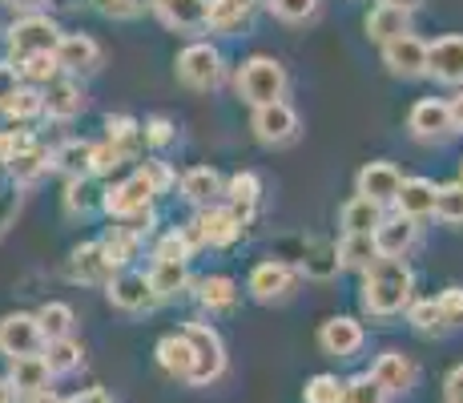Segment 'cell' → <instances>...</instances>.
I'll return each instance as SVG.
<instances>
[{"label": "cell", "instance_id": "74e56055", "mask_svg": "<svg viewBox=\"0 0 463 403\" xmlns=\"http://www.w3.org/2000/svg\"><path fill=\"white\" fill-rule=\"evenodd\" d=\"M101 194L105 190H97L93 186V178H69V186H65V214H81V218H89L93 210H101Z\"/></svg>", "mask_w": 463, "mask_h": 403}, {"label": "cell", "instance_id": "91938a15", "mask_svg": "<svg viewBox=\"0 0 463 403\" xmlns=\"http://www.w3.org/2000/svg\"><path fill=\"white\" fill-rule=\"evenodd\" d=\"M16 85H21V77H16V69L8 65V61H0V101H5V97L13 93Z\"/></svg>", "mask_w": 463, "mask_h": 403}, {"label": "cell", "instance_id": "4fadbf2b", "mask_svg": "<svg viewBox=\"0 0 463 403\" xmlns=\"http://www.w3.org/2000/svg\"><path fill=\"white\" fill-rule=\"evenodd\" d=\"M427 77L439 81V85L463 89V37L459 33L435 37L427 44Z\"/></svg>", "mask_w": 463, "mask_h": 403}, {"label": "cell", "instance_id": "f5cc1de1", "mask_svg": "<svg viewBox=\"0 0 463 403\" xmlns=\"http://www.w3.org/2000/svg\"><path fill=\"white\" fill-rule=\"evenodd\" d=\"M443 315V327H463V286H448V291L435 299Z\"/></svg>", "mask_w": 463, "mask_h": 403}, {"label": "cell", "instance_id": "7dc6e473", "mask_svg": "<svg viewBox=\"0 0 463 403\" xmlns=\"http://www.w3.org/2000/svg\"><path fill=\"white\" fill-rule=\"evenodd\" d=\"M338 403H387V391L371 375H354V379L343 383V399Z\"/></svg>", "mask_w": 463, "mask_h": 403}, {"label": "cell", "instance_id": "7a4b0ae2", "mask_svg": "<svg viewBox=\"0 0 463 403\" xmlns=\"http://www.w3.org/2000/svg\"><path fill=\"white\" fill-rule=\"evenodd\" d=\"M234 89L250 110H258V105H270V101H287L290 77H287V69H282V61L258 53V57L242 61V69H238V77H234Z\"/></svg>", "mask_w": 463, "mask_h": 403}, {"label": "cell", "instance_id": "b9f144b4", "mask_svg": "<svg viewBox=\"0 0 463 403\" xmlns=\"http://www.w3.org/2000/svg\"><path fill=\"white\" fill-rule=\"evenodd\" d=\"M307 279H335L338 274V258H335V246L331 242H310L307 246V263L298 266Z\"/></svg>", "mask_w": 463, "mask_h": 403}, {"label": "cell", "instance_id": "9f6ffc18", "mask_svg": "<svg viewBox=\"0 0 463 403\" xmlns=\"http://www.w3.org/2000/svg\"><path fill=\"white\" fill-rule=\"evenodd\" d=\"M33 141V133L29 130H8V133H0V161H8L16 154V149H24Z\"/></svg>", "mask_w": 463, "mask_h": 403}, {"label": "cell", "instance_id": "277c9868", "mask_svg": "<svg viewBox=\"0 0 463 403\" xmlns=\"http://www.w3.org/2000/svg\"><path fill=\"white\" fill-rule=\"evenodd\" d=\"M182 335L190 339L194 347V375H190V388H210L226 375V343L222 335L210 327V322H185Z\"/></svg>", "mask_w": 463, "mask_h": 403}, {"label": "cell", "instance_id": "6da1fadb", "mask_svg": "<svg viewBox=\"0 0 463 403\" xmlns=\"http://www.w3.org/2000/svg\"><path fill=\"white\" fill-rule=\"evenodd\" d=\"M415 291V274L403 258H375V263L363 271V311L371 319H391V315H403L407 302H411Z\"/></svg>", "mask_w": 463, "mask_h": 403}, {"label": "cell", "instance_id": "db71d44e", "mask_svg": "<svg viewBox=\"0 0 463 403\" xmlns=\"http://www.w3.org/2000/svg\"><path fill=\"white\" fill-rule=\"evenodd\" d=\"M97 5H101V13H105V16H118V21H133V16H141V13H154L157 0H97Z\"/></svg>", "mask_w": 463, "mask_h": 403}, {"label": "cell", "instance_id": "ab89813d", "mask_svg": "<svg viewBox=\"0 0 463 403\" xmlns=\"http://www.w3.org/2000/svg\"><path fill=\"white\" fill-rule=\"evenodd\" d=\"M37 322H41L44 343L49 339H65V335H73V307L69 302H44L37 311Z\"/></svg>", "mask_w": 463, "mask_h": 403}, {"label": "cell", "instance_id": "680465c9", "mask_svg": "<svg viewBox=\"0 0 463 403\" xmlns=\"http://www.w3.org/2000/svg\"><path fill=\"white\" fill-rule=\"evenodd\" d=\"M65 403H113V396L105 388H85V391H77V396H69Z\"/></svg>", "mask_w": 463, "mask_h": 403}, {"label": "cell", "instance_id": "60d3db41", "mask_svg": "<svg viewBox=\"0 0 463 403\" xmlns=\"http://www.w3.org/2000/svg\"><path fill=\"white\" fill-rule=\"evenodd\" d=\"M431 218L448 222V226H463V182L435 186V214Z\"/></svg>", "mask_w": 463, "mask_h": 403}, {"label": "cell", "instance_id": "6f0895ef", "mask_svg": "<svg viewBox=\"0 0 463 403\" xmlns=\"http://www.w3.org/2000/svg\"><path fill=\"white\" fill-rule=\"evenodd\" d=\"M443 396H448V403H463V363L448 371V379H443Z\"/></svg>", "mask_w": 463, "mask_h": 403}, {"label": "cell", "instance_id": "d6986e66", "mask_svg": "<svg viewBox=\"0 0 463 403\" xmlns=\"http://www.w3.org/2000/svg\"><path fill=\"white\" fill-rule=\"evenodd\" d=\"M85 110V89L73 77H52L41 89V113L52 121H73Z\"/></svg>", "mask_w": 463, "mask_h": 403}, {"label": "cell", "instance_id": "3957f363", "mask_svg": "<svg viewBox=\"0 0 463 403\" xmlns=\"http://www.w3.org/2000/svg\"><path fill=\"white\" fill-rule=\"evenodd\" d=\"M174 73L185 89H194V93H213V89L226 85V57H222L210 41H194L177 53Z\"/></svg>", "mask_w": 463, "mask_h": 403}, {"label": "cell", "instance_id": "ee69618b", "mask_svg": "<svg viewBox=\"0 0 463 403\" xmlns=\"http://www.w3.org/2000/svg\"><path fill=\"white\" fill-rule=\"evenodd\" d=\"M262 5H266V13L282 24H307V21H315V13H318V0H262Z\"/></svg>", "mask_w": 463, "mask_h": 403}, {"label": "cell", "instance_id": "f6af8a7d", "mask_svg": "<svg viewBox=\"0 0 463 403\" xmlns=\"http://www.w3.org/2000/svg\"><path fill=\"white\" fill-rule=\"evenodd\" d=\"M407 322H411L420 335L443 331V315H439V307H435V299H411L407 302Z\"/></svg>", "mask_w": 463, "mask_h": 403}, {"label": "cell", "instance_id": "f35d334b", "mask_svg": "<svg viewBox=\"0 0 463 403\" xmlns=\"http://www.w3.org/2000/svg\"><path fill=\"white\" fill-rule=\"evenodd\" d=\"M0 113L8 121H33L41 118V89L37 85H16L13 93L0 101Z\"/></svg>", "mask_w": 463, "mask_h": 403}, {"label": "cell", "instance_id": "c3c4849f", "mask_svg": "<svg viewBox=\"0 0 463 403\" xmlns=\"http://www.w3.org/2000/svg\"><path fill=\"white\" fill-rule=\"evenodd\" d=\"M133 154L126 146H118V141H105V146H93V178H105L113 174V169H121Z\"/></svg>", "mask_w": 463, "mask_h": 403}, {"label": "cell", "instance_id": "e7e4bbea", "mask_svg": "<svg viewBox=\"0 0 463 403\" xmlns=\"http://www.w3.org/2000/svg\"><path fill=\"white\" fill-rule=\"evenodd\" d=\"M21 396H16V388L8 383V375H0V403H16Z\"/></svg>", "mask_w": 463, "mask_h": 403}, {"label": "cell", "instance_id": "f546056e", "mask_svg": "<svg viewBox=\"0 0 463 403\" xmlns=\"http://www.w3.org/2000/svg\"><path fill=\"white\" fill-rule=\"evenodd\" d=\"M363 29H367V37L375 41V44H387V41L403 37V33H411V13H403V8L375 5L367 13V21H363Z\"/></svg>", "mask_w": 463, "mask_h": 403}, {"label": "cell", "instance_id": "484cf974", "mask_svg": "<svg viewBox=\"0 0 463 403\" xmlns=\"http://www.w3.org/2000/svg\"><path fill=\"white\" fill-rule=\"evenodd\" d=\"M222 198H226V206L238 214V218L250 222L254 210H258V202H262V178H258L254 169H242V174H234V178L226 182Z\"/></svg>", "mask_w": 463, "mask_h": 403}, {"label": "cell", "instance_id": "ba28073f", "mask_svg": "<svg viewBox=\"0 0 463 403\" xmlns=\"http://www.w3.org/2000/svg\"><path fill=\"white\" fill-rule=\"evenodd\" d=\"M154 198H157V194L149 190L146 178L133 174V178H126V182H118V186H109V190L101 194V210L109 214L113 222H129V218H137V214L154 210Z\"/></svg>", "mask_w": 463, "mask_h": 403}, {"label": "cell", "instance_id": "8d00e7d4", "mask_svg": "<svg viewBox=\"0 0 463 403\" xmlns=\"http://www.w3.org/2000/svg\"><path fill=\"white\" fill-rule=\"evenodd\" d=\"M141 230H133V226H126V222H121V226H113L109 235H105V254H109V263H113V271H121V266H129L133 258H137V250H141Z\"/></svg>", "mask_w": 463, "mask_h": 403}, {"label": "cell", "instance_id": "f1b7e54d", "mask_svg": "<svg viewBox=\"0 0 463 403\" xmlns=\"http://www.w3.org/2000/svg\"><path fill=\"white\" fill-rule=\"evenodd\" d=\"M149 291H154L157 302L165 299H177V294L190 286V266L185 263H169V258H154V266H149Z\"/></svg>", "mask_w": 463, "mask_h": 403}, {"label": "cell", "instance_id": "ac0fdd59", "mask_svg": "<svg viewBox=\"0 0 463 403\" xmlns=\"http://www.w3.org/2000/svg\"><path fill=\"white\" fill-rule=\"evenodd\" d=\"M363 322L351 319V315H331L318 327V347H323L326 355H335V360H351V355L363 351Z\"/></svg>", "mask_w": 463, "mask_h": 403}, {"label": "cell", "instance_id": "4dcf8cb0", "mask_svg": "<svg viewBox=\"0 0 463 403\" xmlns=\"http://www.w3.org/2000/svg\"><path fill=\"white\" fill-rule=\"evenodd\" d=\"M238 299H242V291H238V283L226 279V274H206V279L198 283V302L210 315H230V311L238 307Z\"/></svg>", "mask_w": 463, "mask_h": 403}, {"label": "cell", "instance_id": "5bb4252c", "mask_svg": "<svg viewBox=\"0 0 463 403\" xmlns=\"http://www.w3.org/2000/svg\"><path fill=\"white\" fill-rule=\"evenodd\" d=\"M52 61L65 77H77V73H93L101 65V44L85 33H61L57 49H52Z\"/></svg>", "mask_w": 463, "mask_h": 403}, {"label": "cell", "instance_id": "03108f58", "mask_svg": "<svg viewBox=\"0 0 463 403\" xmlns=\"http://www.w3.org/2000/svg\"><path fill=\"white\" fill-rule=\"evenodd\" d=\"M379 5H387V8H403V13H415V8H420L423 0H379Z\"/></svg>", "mask_w": 463, "mask_h": 403}, {"label": "cell", "instance_id": "8992f818", "mask_svg": "<svg viewBox=\"0 0 463 403\" xmlns=\"http://www.w3.org/2000/svg\"><path fill=\"white\" fill-rule=\"evenodd\" d=\"M250 130H254V138L262 141V146L282 149V146H290V141H298L302 121H298V113H295V105L290 101H270V105H258L254 110Z\"/></svg>", "mask_w": 463, "mask_h": 403}, {"label": "cell", "instance_id": "30bf717a", "mask_svg": "<svg viewBox=\"0 0 463 403\" xmlns=\"http://www.w3.org/2000/svg\"><path fill=\"white\" fill-rule=\"evenodd\" d=\"M41 351H44V335H41L37 315L16 311V315L0 319V355L21 360V355H41Z\"/></svg>", "mask_w": 463, "mask_h": 403}, {"label": "cell", "instance_id": "f907efd6", "mask_svg": "<svg viewBox=\"0 0 463 403\" xmlns=\"http://www.w3.org/2000/svg\"><path fill=\"white\" fill-rule=\"evenodd\" d=\"M141 178L149 182V190L154 194H169L177 186V174L169 169V161H157V158H149V161H141V169H137Z\"/></svg>", "mask_w": 463, "mask_h": 403}, {"label": "cell", "instance_id": "11a10c76", "mask_svg": "<svg viewBox=\"0 0 463 403\" xmlns=\"http://www.w3.org/2000/svg\"><path fill=\"white\" fill-rule=\"evenodd\" d=\"M154 258H169V263H190L194 250H190V242L182 238V230H169V235H165L162 242H157Z\"/></svg>", "mask_w": 463, "mask_h": 403}, {"label": "cell", "instance_id": "6125c7cd", "mask_svg": "<svg viewBox=\"0 0 463 403\" xmlns=\"http://www.w3.org/2000/svg\"><path fill=\"white\" fill-rule=\"evenodd\" d=\"M24 403H65V399H61L52 388H44V391H33V396H24Z\"/></svg>", "mask_w": 463, "mask_h": 403}, {"label": "cell", "instance_id": "1f68e13d", "mask_svg": "<svg viewBox=\"0 0 463 403\" xmlns=\"http://www.w3.org/2000/svg\"><path fill=\"white\" fill-rule=\"evenodd\" d=\"M5 166H8V174H13V182H16V186H29V182H37V178L44 174V169H52V166H49V149H44L37 138H33L24 149H16V154L8 158Z\"/></svg>", "mask_w": 463, "mask_h": 403}, {"label": "cell", "instance_id": "cb8c5ba5", "mask_svg": "<svg viewBox=\"0 0 463 403\" xmlns=\"http://www.w3.org/2000/svg\"><path fill=\"white\" fill-rule=\"evenodd\" d=\"M177 186H182V198H185V202L198 206V210H206V206L222 202L226 178H222L213 166H194V169H185V174L177 178Z\"/></svg>", "mask_w": 463, "mask_h": 403}, {"label": "cell", "instance_id": "4316f807", "mask_svg": "<svg viewBox=\"0 0 463 403\" xmlns=\"http://www.w3.org/2000/svg\"><path fill=\"white\" fill-rule=\"evenodd\" d=\"M157 367L169 375V379H177V383H190V375H194V347H190V339L177 331V335H165L162 343H157Z\"/></svg>", "mask_w": 463, "mask_h": 403}, {"label": "cell", "instance_id": "ffe728a7", "mask_svg": "<svg viewBox=\"0 0 463 403\" xmlns=\"http://www.w3.org/2000/svg\"><path fill=\"white\" fill-rule=\"evenodd\" d=\"M198 230H202V242L206 246H234L238 238H242V230H246V222L238 218L230 206H222V202H213V206H206V210H198Z\"/></svg>", "mask_w": 463, "mask_h": 403}, {"label": "cell", "instance_id": "94428289", "mask_svg": "<svg viewBox=\"0 0 463 403\" xmlns=\"http://www.w3.org/2000/svg\"><path fill=\"white\" fill-rule=\"evenodd\" d=\"M448 110H451V121H456V133H463V89L448 101Z\"/></svg>", "mask_w": 463, "mask_h": 403}, {"label": "cell", "instance_id": "7402d4cb", "mask_svg": "<svg viewBox=\"0 0 463 403\" xmlns=\"http://www.w3.org/2000/svg\"><path fill=\"white\" fill-rule=\"evenodd\" d=\"M69 279L85 283V286H105L113 279V263L101 242H81V246L69 254Z\"/></svg>", "mask_w": 463, "mask_h": 403}, {"label": "cell", "instance_id": "83f0119b", "mask_svg": "<svg viewBox=\"0 0 463 403\" xmlns=\"http://www.w3.org/2000/svg\"><path fill=\"white\" fill-rule=\"evenodd\" d=\"M8 383L16 388V396H33V391L49 388L52 371L44 363V355H21V360H8Z\"/></svg>", "mask_w": 463, "mask_h": 403}, {"label": "cell", "instance_id": "bcb514c9", "mask_svg": "<svg viewBox=\"0 0 463 403\" xmlns=\"http://www.w3.org/2000/svg\"><path fill=\"white\" fill-rule=\"evenodd\" d=\"M105 133H109V141H118V146H126L129 154H137V141H141V121H133L129 113H118V118H105Z\"/></svg>", "mask_w": 463, "mask_h": 403}, {"label": "cell", "instance_id": "52a82bcc", "mask_svg": "<svg viewBox=\"0 0 463 403\" xmlns=\"http://www.w3.org/2000/svg\"><path fill=\"white\" fill-rule=\"evenodd\" d=\"M61 41V29L52 16H41V13H24L21 21L8 29V53L13 61H24L33 53H52Z\"/></svg>", "mask_w": 463, "mask_h": 403}, {"label": "cell", "instance_id": "d6a6232c", "mask_svg": "<svg viewBox=\"0 0 463 403\" xmlns=\"http://www.w3.org/2000/svg\"><path fill=\"white\" fill-rule=\"evenodd\" d=\"M335 258H338V271H367V266L379 258L375 238L371 235H343L335 242Z\"/></svg>", "mask_w": 463, "mask_h": 403}, {"label": "cell", "instance_id": "8fae6325", "mask_svg": "<svg viewBox=\"0 0 463 403\" xmlns=\"http://www.w3.org/2000/svg\"><path fill=\"white\" fill-rule=\"evenodd\" d=\"M105 294H109V302L118 311H126V315H141V311L157 307L154 291H149V279L141 271H129V266L113 271V279L105 283Z\"/></svg>", "mask_w": 463, "mask_h": 403}, {"label": "cell", "instance_id": "e575fe53", "mask_svg": "<svg viewBox=\"0 0 463 403\" xmlns=\"http://www.w3.org/2000/svg\"><path fill=\"white\" fill-rule=\"evenodd\" d=\"M49 166L61 169L65 178H93V146L89 141H65L49 154Z\"/></svg>", "mask_w": 463, "mask_h": 403}, {"label": "cell", "instance_id": "9a60e30c", "mask_svg": "<svg viewBox=\"0 0 463 403\" xmlns=\"http://www.w3.org/2000/svg\"><path fill=\"white\" fill-rule=\"evenodd\" d=\"M154 13H157V21H162L169 33H182V37H198V33H206L210 0H157Z\"/></svg>", "mask_w": 463, "mask_h": 403}, {"label": "cell", "instance_id": "9c48e42d", "mask_svg": "<svg viewBox=\"0 0 463 403\" xmlns=\"http://www.w3.org/2000/svg\"><path fill=\"white\" fill-rule=\"evenodd\" d=\"M407 130H411L415 141L435 146V141H448L451 133H456V121H451L448 101H439V97H423V101H415L411 113H407Z\"/></svg>", "mask_w": 463, "mask_h": 403}, {"label": "cell", "instance_id": "816d5d0a", "mask_svg": "<svg viewBox=\"0 0 463 403\" xmlns=\"http://www.w3.org/2000/svg\"><path fill=\"white\" fill-rule=\"evenodd\" d=\"M174 138H177V125L169 118H162V113H157V118H146V125H141V141L154 149H165Z\"/></svg>", "mask_w": 463, "mask_h": 403}, {"label": "cell", "instance_id": "003e7915", "mask_svg": "<svg viewBox=\"0 0 463 403\" xmlns=\"http://www.w3.org/2000/svg\"><path fill=\"white\" fill-rule=\"evenodd\" d=\"M459 182H463V169H459Z\"/></svg>", "mask_w": 463, "mask_h": 403}, {"label": "cell", "instance_id": "2e32d148", "mask_svg": "<svg viewBox=\"0 0 463 403\" xmlns=\"http://www.w3.org/2000/svg\"><path fill=\"white\" fill-rule=\"evenodd\" d=\"M371 238H375L379 258H407L411 246L420 242V222L403 218V214H391V218L383 214V222L371 230Z\"/></svg>", "mask_w": 463, "mask_h": 403}, {"label": "cell", "instance_id": "be15d7a7", "mask_svg": "<svg viewBox=\"0 0 463 403\" xmlns=\"http://www.w3.org/2000/svg\"><path fill=\"white\" fill-rule=\"evenodd\" d=\"M8 8H13V13H37V8L44 5V0H5Z\"/></svg>", "mask_w": 463, "mask_h": 403}, {"label": "cell", "instance_id": "e0dca14e", "mask_svg": "<svg viewBox=\"0 0 463 403\" xmlns=\"http://www.w3.org/2000/svg\"><path fill=\"white\" fill-rule=\"evenodd\" d=\"M399 182H403V174H399L395 161H367L359 169V178H354V194L371 198L375 206H391L399 194Z\"/></svg>", "mask_w": 463, "mask_h": 403}, {"label": "cell", "instance_id": "5b68a950", "mask_svg": "<svg viewBox=\"0 0 463 403\" xmlns=\"http://www.w3.org/2000/svg\"><path fill=\"white\" fill-rule=\"evenodd\" d=\"M302 283V271L290 263H279V258H266V263H258L250 271V283H246V291H250V299L266 302V307H279V302H290L295 299Z\"/></svg>", "mask_w": 463, "mask_h": 403}, {"label": "cell", "instance_id": "681fc988", "mask_svg": "<svg viewBox=\"0 0 463 403\" xmlns=\"http://www.w3.org/2000/svg\"><path fill=\"white\" fill-rule=\"evenodd\" d=\"M302 399L307 403H338L343 399V379H338V375H315V379L307 383V391H302Z\"/></svg>", "mask_w": 463, "mask_h": 403}, {"label": "cell", "instance_id": "7bdbcfd3", "mask_svg": "<svg viewBox=\"0 0 463 403\" xmlns=\"http://www.w3.org/2000/svg\"><path fill=\"white\" fill-rule=\"evenodd\" d=\"M16 77L24 81V85H49L52 77H61V69H57V61H52V53H33V57H24V61H16Z\"/></svg>", "mask_w": 463, "mask_h": 403}, {"label": "cell", "instance_id": "d590c367", "mask_svg": "<svg viewBox=\"0 0 463 403\" xmlns=\"http://www.w3.org/2000/svg\"><path fill=\"white\" fill-rule=\"evenodd\" d=\"M44 363H49V371L52 375H73L77 367H85V347L77 343V339H49L44 343Z\"/></svg>", "mask_w": 463, "mask_h": 403}, {"label": "cell", "instance_id": "44dd1931", "mask_svg": "<svg viewBox=\"0 0 463 403\" xmlns=\"http://www.w3.org/2000/svg\"><path fill=\"white\" fill-rule=\"evenodd\" d=\"M367 375L379 383L383 391H387V396H403V391L415 388V379H420V367L407 360L403 351H383Z\"/></svg>", "mask_w": 463, "mask_h": 403}, {"label": "cell", "instance_id": "836d02e7", "mask_svg": "<svg viewBox=\"0 0 463 403\" xmlns=\"http://www.w3.org/2000/svg\"><path fill=\"white\" fill-rule=\"evenodd\" d=\"M379 222H383V206H375L371 198H359V194L338 210V226H343V235H371Z\"/></svg>", "mask_w": 463, "mask_h": 403}, {"label": "cell", "instance_id": "603a6c76", "mask_svg": "<svg viewBox=\"0 0 463 403\" xmlns=\"http://www.w3.org/2000/svg\"><path fill=\"white\" fill-rule=\"evenodd\" d=\"M258 5H262V0H210L206 33H218V37H234V33L250 29Z\"/></svg>", "mask_w": 463, "mask_h": 403}, {"label": "cell", "instance_id": "7c38bea8", "mask_svg": "<svg viewBox=\"0 0 463 403\" xmlns=\"http://www.w3.org/2000/svg\"><path fill=\"white\" fill-rule=\"evenodd\" d=\"M383 65H387L391 77L399 81H420L427 77V41H420L415 33H403V37L383 44Z\"/></svg>", "mask_w": 463, "mask_h": 403}, {"label": "cell", "instance_id": "d4e9b609", "mask_svg": "<svg viewBox=\"0 0 463 403\" xmlns=\"http://www.w3.org/2000/svg\"><path fill=\"white\" fill-rule=\"evenodd\" d=\"M395 214H403V218H431L435 214V182L431 178H403L399 182V194H395Z\"/></svg>", "mask_w": 463, "mask_h": 403}]
</instances>
